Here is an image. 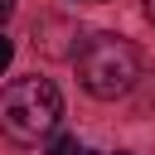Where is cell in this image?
Masks as SVG:
<instances>
[{"mask_svg":"<svg viewBox=\"0 0 155 155\" xmlns=\"http://www.w3.org/2000/svg\"><path fill=\"white\" fill-rule=\"evenodd\" d=\"M10 15H15V0H0V24H5Z\"/></svg>","mask_w":155,"mask_h":155,"instance_id":"obj_6","label":"cell"},{"mask_svg":"<svg viewBox=\"0 0 155 155\" xmlns=\"http://www.w3.org/2000/svg\"><path fill=\"white\" fill-rule=\"evenodd\" d=\"M63 116V97L48 78H19L0 92V131L15 145H39Z\"/></svg>","mask_w":155,"mask_h":155,"instance_id":"obj_2","label":"cell"},{"mask_svg":"<svg viewBox=\"0 0 155 155\" xmlns=\"http://www.w3.org/2000/svg\"><path fill=\"white\" fill-rule=\"evenodd\" d=\"M10 58H15V39H5V34H0V73L10 68Z\"/></svg>","mask_w":155,"mask_h":155,"instance_id":"obj_5","label":"cell"},{"mask_svg":"<svg viewBox=\"0 0 155 155\" xmlns=\"http://www.w3.org/2000/svg\"><path fill=\"white\" fill-rule=\"evenodd\" d=\"M78 155H92V150H87V145H78Z\"/></svg>","mask_w":155,"mask_h":155,"instance_id":"obj_8","label":"cell"},{"mask_svg":"<svg viewBox=\"0 0 155 155\" xmlns=\"http://www.w3.org/2000/svg\"><path fill=\"white\" fill-rule=\"evenodd\" d=\"M48 155H78V140L73 136H53L48 140Z\"/></svg>","mask_w":155,"mask_h":155,"instance_id":"obj_4","label":"cell"},{"mask_svg":"<svg viewBox=\"0 0 155 155\" xmlns=\"http://www.w3.org/2000/svg\"><path fill=\"white\" fill-rule=\"evenodd\" d=\"M136 78H140V53H136L131 39H121V34H92V39H82V48H78V82L97 102L126 97L136 87Z\"/></svg>","mask_w":155,"mask_h":155,"instance_id":"obj_1","label":"cell"},{"mask_svg":"<svg viewBox=\"0 0 155 155\" xmlns=\"http://www.w3.org/2000/svg\"><path fill=\"white\" fill-rule=\"evenodd\" d=\"M58 34H73V24H68V19H44V24H34V44H39L44 53H53V58H68L73 48H68ZM73 58H78V53H73Z\"/></svg>","mask_w":155,"mask_h":155,"instance_id":"obj_3","label":"cell"},{"mask_svg":"<svg viewBox=\"0 0 155 155\" xmlns=\"http://www.w3.org/2000/svg\"><path fill=\"white\" fill-rule=\"evenodd\" d=\"M145 19H150V24H155V0H145Z\"/></svg>","mask_w":155,"mask_h":155,"instance_id":"obj_7","label":"cell"}]
</instances>
